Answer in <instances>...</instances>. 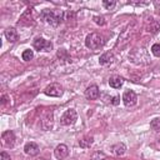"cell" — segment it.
I'll use <instances>...</instances> for the list:
<instances>
[{
    "mask_svg": "<svg viewBox=\"0 0 160 160\" xmlns=\"http://www.w3.org/2000/svg\"><path fill=\"white\" fill-rule=\"evenodd\" d=\"M40 15H41L42 20H45V22H48L52 26H56L65 20V11L60 10V9H51V10L45 9L41 11Z\"/></svg>",
    "mask_w": 160,
    "mask_h": 160,
    "instance_id": "6da1fadb",
    "label": "cell"
},
{
    "mask_svg": "<svg viewBox=\"0 0 160 160\" xmlns=\"http://www.w3.org/2000/svg\"><path fill=\"white\" fill-rule=\"evenodd\" d=\"M105 44V39L102 35L98 34V32H91L86 36L85 39V45L86 48H89L90 50H98L100 48H102Z\"/></svg>",
    "mask_w": 160,
    "mask_h": 160,
    "instance_id": "7a4b0ae2",
    "label": "cell"
},
{
    "mask_svg": "<svg viewBox=\"0 0 160 160\" xmlns=\"http://www.w3.org/2000/svg\"><path fill=\"white\" fill-rule=\"evenodd\" d=\"M76 120H78V114H76V111H75L74 109H68V110L62 114V116H61V119H60V122H61L62 125H72Z\"/></svg>",
    "mask_w": 160,
    "mask_h": 160,
    "instance_id": "3957f363",
    "label": "cell"
},
{
    "mask_svg": "<svg viewBox=\"0 0 160 160\" xmlns=\"http://www.w3.org/2000/svg\"><path fill=\"white\" fill-rule=\"evenodd\" d=\"M44 94L48 95V96H52V98H59L62 95V88L56 84V82H52L50 85H48L45 89H44Z\"/></svg>",
    "mask_w": 160,
    "mask_h": 160,
    "instance_id": "277c9868",
    "label": "cell"
},
{
    "mask_svg": "<svg viewBox=\"0 0 160 160\" xmlns=\"http://www.w3.org/2000/svg\"><path fill=\"white\" fill-rule=\"evenodd\" d=\"M34 48L39 51H50L52 49V44L48 40H45L44 38H36L34 40Z\"/></svg>",
    "mask_w": 160,
    "mask_h": 160,
    "instance_id": "5b68a950",
    "label": "cell"
},
{
    "mask_svg": "<svg viewBox=\"0 0 160 160\" xmlns=\"http://www.w3.org/2000/svg\"><path fill=\"white\" fill-rule=\"evenodd\" d=\"M122 102L125 106L130 108V106H134L136 102H138V96L136 94L132 91V90H126L124 94H122Z\"/></svg>",
    "mask_w": 160,
    "mask_h": 160,
    "instance_id": "8992f818",
    "label": "cell"
},
{
    "mask_svg": "<svg viewBox=\"0 0 160 160\" xmlns=\"http://www.w3.org/2000/svg\"><path fill=\"white\" fill-rule=\"evenodd\" d=\"M52 126H54V115H52V111L50 110L44 115V118L41 120V128H42V130L49 131L52 129Z\"/></svg>",
    "mask_w": 160,
    "mask_h": 160,
    "instance_id": "52a82bcc",
    "label": "cell"
},
{
    "mask_svg": "<svg viewBox=\"0 0 160 160\" xmlns=\"http://www.w3.org/2000/svg\"><path fill=\"white\" fill-rule=\"evenodd\" d=\"M24 152L29 156H36L39 152H40V148L36 142L34 141H30V142H26L25 146H24Z\"/></svg>",
    "mask_w": 160,
    "mask_h": 160,
    "instance_id": "ba28073f",
    "label": "cell"
},
{
    "mask_svg": "<svg viewBox=\"0 0 160 160\" xmlns=\"http://www.w3.org/2000/svg\"><path fill=\"white\" fill-rule=\"evenodd\" d=\"M85 96H86V99H89V100H96V99L100 96V91H99L98 85L92 84V85L88 86L86 90H85Z\"/></svg>",
    "mask_w": 160,
    "mask_h": 160,
    "instance_id": "9c48e42d",
    "label": "cell"
},
{
    "mask_svg": "<svg viewBox=\"0 0 160 160\" xmlns=\"http://www.w3.org/2000/svg\"><path fill=\"white\" fill-rule=\"evenodd\" d=\"M1 139L4 141V144L8 146V148H12L14 144H15V134L14 131L11 130H6L1 134Z\"/></svg>",
    "mask_w": 160,
    "mask_h": 160,
    "instance_id": "30bf717a",
    "label": "cell"
},
{
    "mask_svg": "<svg viewBox=\"0 0 160 160\" xmlns=\"http://www.w3.org/2000/svg\"><path fill=\"white\" fill-rule=\"evenodd\" d=\"M54 155H55V158L59 159V160L65 159V158L69 155V149H68V146H66L65 144H59V145L55 148V150H54Z\"/></svg>",
    "mask_w": 160,
    "mask_h": 160,
    "instance_id": "8fae6325",
    "label": "cell"
},
{
    "mask_svg": "<svg viewBox=\"0 0 160 160\" xmlns=\"http://www.w3.org/2000/svg\"><path fill=\"white\" fill-rule=\"evenodd\" d=\"M114 61V54L108 51V52H104L102 55H100L99 58V62L100 65H108V64H111Z\"/></svg>",
    "mask_w": 160,
    "mask_h": 160,
    "instance_id": "7c38bea8",
    "label": "cell"
},
{
    "mask_svg": "<svg viewBox=\"0 0 160 160\" xmlns=\"http://www.w3.org/2000/svg\"><path fill=\"white\" fill-rule=\"evenodd\" d=\"M4 34H5V38H6L10 42H15V41L18 40V38H19V34H18V31H16L14 28L6 29Z\"/></svg>",
    "mask_w": 160,
    "mask_h": 160,
    "instance_id": "4fadbf2b",
    "label": "cell"
},
{
    "mask_svg": "<svg viewBox=\"0 0 160 160\" xmlns=\"http://www.w3.org/2000/svg\"><path fill=\"white\" fill-rule=\"evenodd\" d=\"M92 142H94V138H92L91 135H85L84 138H81V139L79 140V145H80V148H82V149L90 148V146L92 145Z\"/></svg>",
    "mask_w": 160,
    "mask_h": 160,
    "instance_id": "5bb4252c",
    "label": "cell"
},
{
    "mask_svg": "<svg viewBox=\"0 0 160 160\" xmlns=\"http://www.w3.org/2000/svg\"><path fill=\"white\" fill-rule=\"evenodd\" d=\"M122 82H124V80H122V78H120V76H111V78L109 79V85H110L111 88H114V89H119V88L122 85Z\"/></svg>",
    "mask_w": 160,
    "mask_h": 160,
    "instance_id": "9a60e30c",
    "label": "cell"
},
{
    "mask_svg": "<svg viewBox=\"0 0 160 160\" xmlns=\"http://www.w3.org/2000/svg\"><path fill=\"white\" fill-rule=\"evenodd\" d=\"M112 150H114V152H115L118 156H122V155L126 152V146H125V144H122V142H118V144H115V145L112 146Z\"/></svg>",
    "mask_w": 160,
    "mask_h": 160,
    "instance_id": "2e32d148",
    "label": "cell"
},
{
    "mask_svg": "<svg viewBox=\"0 0 160 160\" xmlns=\"http://www.w3.org/2000/svg\"><path fill=\"white\" fill-rule=\"evenodd\" d=\"M21 58H22V60H24V61H30V60L34 58V52H32V50H30V49L24 50V51H22Z\"/></svg>",
    "mask_w": 160,
    "mask_h": 160,
    "instance_id": "e0dca14e",
    "label": "cell"
},
{
    "mask_svg": "<svg viewBox=\"0 0 160 160\" xmlns=\"http://www.w3.org/2000/svg\"><path fill=\"white\" fill-rule=\"evenodd\" d=\"M150 128H151L152 130H155V131L160 130V118L152 119V120L150 121Z\"/></svg>",
    "mask_w": 160,
    "mask_h": 160,
    "instance_id": "ac0fdd59",
    "label": "cell"
},
{
    "mask_svg": "<svg viewBox=\"0 0 160 160\" xmlns=\"http://www.w3.org/2000/svg\"><path fill=\"white\" fill-rule=\"evenodd\" d=\"M151 52L156 56V58H160V42H156L151 46Z\"/></svg>",
    "mask_w": 160,
    "mask_h": 160,
    "instance_id": "d6986e66",
    "label": "cell"
},
{
    "mask_svg": "<svg viewBox=\"0 0 160 160\" xmlns=\"http://www.w3.org/2000/svg\"><path fill=\"white\" fill-rule=\"evenodd\" d=\"M116 5V2L115 1H109V0H104L102 1V6L105 8V9H108V10H111V9H114V6Z\"/></svg>",
    "mask_w": 160,
    "mask_h": 160,
    "instance_id": "ffe728a7",
    "label": "cell"
},
{
    "mask_svg": "<svg viewBox=\"0 0 160 160\" xmlns=\"http://www.w3.org/2000/svg\"><path fill=\"white\" fill-rule=\"evenodd\" d=\"M94 21L98 24V25H105L106 24V21H105V18L104 16H94Z\"/></svg>",
    "mask_w": 160,
    "mask_h": 160,
    "instance_id": "44dd1931",
    "label": "cell"
},
{
    "mask_svg": "<svg viewBox=\"0 0 160 160\" xmlns=\"http://www.w3.org/2000/svg\"><path fill=\"white\" fill-rule=\"evenodd\" d=\"M119 102H120V98L119 96H112L111 98V104L112 105H118Z\"/></svg>",
    "mask_w": 160,
    "mask_h": 160,
    "instance_id": "7402d4cb",
    "label": "cell"
},
{
    "mask_svg": "<svg viewBox=\"0 0 160 160\" xmlns=\"http://www.w3.org/2000/svg\"><path fill=\"white\" fill-rule=\"evenodd\" d=\"M1 160H11V159H10V155H9L8 152L2 151V152H1Z\"/></svg>",
    "mask_w": 160,
    "mask_h": 160,
    "instance_id": "603a6c76",
    "label": "cell"
},
{
    "mask_svg": "<svg viewBox=\"0 0 160 160\" xmlns=\"http://www.w3.org/2000/svg\"><path fill=\"white\" fill-rule=\"evenodd\" d=\"M8 102V95H2L1 96V104H6Z\"/></svg>",
    "mask_w": 160,
    "mask_h": 160,
    "instance_id": "cb8c5ba5",
    "label": "cell"
},
{
    "mask_svg": "<svg viewBox=\"0 0 160 160\" xmlns=\"http://www.w3.org/2000/svg\"><path fill=\"white\" fill-rule=\"evenodd\" d=\"M109 160H115V159H109Z\"/></svg>",
    "mask_w": 160,
    "mask_h": 160,
    "instance_id": "d4e9b609",
    "label": "cell"
}]
</instances>
